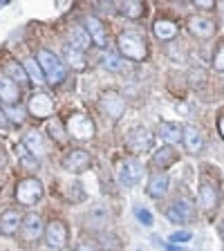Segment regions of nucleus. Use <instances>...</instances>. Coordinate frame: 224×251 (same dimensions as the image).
Returning a JSON list of instances; mask_svg holds the SVG:
<instances>
[{"label":"nucleus","mask_w":224,"mask_h":251,"mask_svg":"<svg viewBox=\"0 0 224 251\" xmlns=\"http://www.w3.org/2000/svg\"><path fill=\"white\" fill-rule=\"evenodd\" d=\"M101 65H103L108 72H121V70L125 68V61L121 56H117V54H105V56L101 58Z\"/></svg>","instance_id":"31"},{"label":"nucleus","mask_w":224,"mask_h":251,"mask_svg":"<svg viewBox=\"0 0 224 251\" xmlns=\"http://www.w3.org/2000/svg\"><path fill=\"white\" fill-rule=\"evenodd\" d=\"M36 61L41 63L43 68V74H45V81L50 85H58L65 81V65H63V61L56 56V54H52L50 50H41V52L36 54Z\"/></svg>","instance_id":"2"},{"label":"nucleus","mask_w":224,"mask_h":251,"mask_svg":"<svg viewBox=\"0 0 224 251\" xmlns=\"http://www.w3.org/2000/svg\"><path fill=\"white\" fill-rule=\"evenodd\" d=\"M168 191V177L164 175V173H157V175H152L150 182H148V188H146V193L150 195L152 200H159L164 198Z\"/></svg>","instance_id":"21"},{"label":"nucleus","mask_w":224,"mask_h":251,"mask_svg":"<svg viewBox=\"0 0 224 251\" xmlns=\"http://www.w3.org/2000/svg\"><path fill=\"white\" fill-rule=\"evenodd\" d=\"M43 238H45V242L52 247V249H63V247L68 245V225L58 218L50 220L45 226V235H43Z\"/></svg>","instance_id":"5"},{"label":"nucleus","mask_w":224,"mask_h":251,"mask_svg":"<svg viewBox=\"0 0 224 251\" xmlns=\"http://www.w3.org/2000/svg\"><path fill=\"white\" fill-rule=\"evenodd\" d=\"M162 139L166 141V144H179V139H184V126L162 124Z\"/></svg>","instance_id":"25"},{"label":"nucleus","mask_w":224,"mask_h":251,"mask_svg":"<svg viewBox=\"0 0 224 251\" xmlns=\"http://www.w3.org/2000/svg\"><path fill=\"white\" fill-rule=\"evenodd\" d=\"M68 126H63L58 119H52L50 124H47V135L52 137L56 144H65L68 141V130H65Z\"/></svg>","instance_id":"29"},{"label":"nucleus","mask_w":224,"mask_h":251,"mask_svg":"<svg viewBox=\"0 0 224 251\" xmlns=\"http://www.w3.org/2000/svg\"><path fill=\"white\" fill-rule=\"evenodd\" d=\"M117 47H119V54H124L128 61H144L148 56L146 43L137 31H121L117 36Z\"/></svg>","instance_id":"1"},{"label":"nucleus","mask_w":224,"mask_h":251,"mask_svg":"<svg viewBox=\"0 0 224 251\" xmlns=\"http://www.w3.org/2000/svg\"><path fill=\"white\" fill-rule=\"evenodd\" d=\"M25 70H27V76H29V81L34 85H38V88H41L43 83H47V81H45V74H43L41 63H38L36 58H27V61H25Z\"/></svg>","instance_id":"24"},{"label":"nucleus","mask_w":224,"mask_h":251,"mask_svg":"<svg viewBox=\"0 0 224 251\" xmlns=\"http://www.w3.org/2000/svg\"><path fill=\"white\" fill-rule=\"evenodd\" d=\"M152 31H155V36L159 38L162 43H171L173 38L177 36V25L173 21H166V18H159V21L152 23Z\"/></svg>","instance_id":"20"},{"label":"nucleus","mask_w":224,"mask_h":251,"mask_svg":"<svg viewBox=\"0 0 224 251\" xmlns=\"http://www.w3.org/2000/svg\"><path fill=\"white\" fill-rule=\"evenodd\" d=\"M90 164H92V157H90V152H85V151H72L65 155V159H63V168L68 173H74V175L85 173L90 168Z\"/></svg>","instance_id":"9"},{"label":"nucleus","mask_w":224,"mask_h":251,"mask_svg":"<svg viewBox=\"0 0 224 251\" xmlns=\"http://www.w3.org/2000/svg\"><path fill=\"white\" fill-rule=\"evenodd\" d=\"M76 251H101V249L94 245V242H81V245L76 247Z\"/></svg>","instance_id":"37"},{"label":"nucleus","mask_w":224,"mask_h":251,"mask_svg":"<svg viewBox=\"0 0 224 251\" xmlns=\"http://www.w3.org/2000/svg\"><path fill=\"white\" fill-rule=\"evenodd\" d=\"M177 112H182V115H186V112H188V110H186V105H177Z\"/></svg>","instance_id":"42"},{"label":"nucleus","mask_w":224,"mask_h":251,"mask_svg":"<svg viewBox=\"0 0 224 251\" xmlns=\"http://www.w3.org/2000/svg\"><path fill=\"white\" fill-rule=\"evenodd\" d=\"M186 27H188V31H191V36L204 38V41L215 34L213 21H211V18H204V16H191L188 23H186Z\"/></svg>","instance_id":"10"},{"label":"nucleus","mask_w":224,"mask_h":251,"mask_svg":"<svg viewBox=\"0 0 224 251\" xmlns=\"http://www.w3.org/2000/svg\"><path fill=\"white\" fill-rule=\"evenodd\" d=\"M213 68L218 72H224V45L220 47L218 52H215V58H213Z\"/></svg>","instance_id":"34"},{"label":"nucleus","mask_w":224,"mask_h":251,"mask_svg":"<svg viewBox=\"0 0 224 251\" xmlns=\"http://www.w3.org/2000/svg\"><path fill=\"white\" fill-rule=\"evenodd\" d=\"M175 162H177V152H175L173 146H164L162 151H157L155 157H152V164H155L157 168H162V171L168 166H173Z\"/></svg>","instance_id":"22"},{"label":"nucleus","mask_w":224,"mask_h":251,"mask_svg":"<svg viewBox=\"0 0 224 251\" xmlns=\"http://www.w3.org/2000/svg\"><path fill=\"white\" fill-rule=\"evenodd\" d=\"M191 238H193V235L188 233V231H177V233L171 235V242H188Z\"/></svg>","instance_id":"36"},{"label":"nucleus","mask_w":224,"mask_h":251,"mask_svg":"<svg viewBox=\"0 0 224 251\" xmlns=\"http://www.w3.org/2000/svg\"><path fill=\"white\" fill-rule=\"evenodd\" d=\"M7 76L11 78V81H16V83H21V85H25L27 81H29V76H27V70H25V65H21L18 61H9L7 63Z\"/></svg>","instance_id":"28"},{"label":"nucleus","mask_w":224,"mask_h":251,"mask_svg":"<svg viewBox=\"0 0 224 251\" xmlns=\"http://www.w3.org/2000/svg\"><path fill=\"white\" fill-rule=\"evenodd\" d=\"M7 5V0H0V7H5Z\"/></svg>","instance_id":"43"},{"label":"nucleus","mask_w":224,"mask_h":251,"mask_svg":"<svg viewBox=\"0 0 224 251\" xmlns=\"http://www.w3.org/2000/svg\"><path fill=\"white\" fill-rule=\"evenodd\" d=\"M83 27L88 29V34H90V38H92L94 45L105 47V43H108V38H105V27H103V23H101L99 18H94V16H85Z\"/></svg>","instance_id":"15"},{"label":"nucleus","mask_w":224,"mask_h":251,"mask_svg":"<svg viewBox=\"0 0 224 251\" xmlns=\"http://www.w3.org/2000/svg\"><path fill=\"white\" fill-rule=\"evenodd\" d=\"M222 233H224V220H222Z\"/></svg>","instance_id":"44"},{"label":"nucleus","mask_w":224,"mask_h":251,"mask_svg":"<svg viewBox=\"0 0 224 251\" xmlns=\"http://www.w3.org/2000/svg\"><path fill=\"white\" fill-rule=\"evenodd\" d=\"M41 198H43L41 179L27 177L16 186V200H18V204H23V206H31V204H36Z\"/></svg>","instance_id":"3"},{"label":"nucleus","mask_w":224,"mask_h":251,"mask_svg":"<svg viewBox=\"0 0 224 251\" xmlns=\"http://www.w3.org/2000/svg\"><path fill=\"white\" fill-rule=\"evenodd\" d=\"M70 41H72V45L76 47V50H88L90 47V43H92V38H90V34H88V29L85 27H81V25H74L72 27V34H70Z\"/></svg>","instance_id":"23"},{"label":"nucleus","mask_w":224,"mask_h":251,"mask_svg":"<svg viewBox=\"0 0 224 251\" xmlns=\"http://www.w3.org/2000/svg\"><path fill=\"white\" fill-rule=\"evenodd\" d=\"M23 220H25V215H23L18 209L2 211V215H0V231L5 235H14L16 231L23 226Z\"/></svg>","instance_id":"14"},{"label":"nucleus","mask_w":224,"mask_h":251,"mask_svg":"<svg viewBox=\"0 0 224 251\" xmlns=\"http://www.w3.org/2000/svg\"><path fill=\"white\" fill-rule=\"evenodd\" d=\"M198 9H204V11H209V9H213L215 7V0H191Z\"/></svg>","instance_id":"35"},{"label":"nucleus","mask_w":224,"mask_h":251,"mask_svg":"<svg viewBox=\"0 0 224 251\" xmlns=\"http://www.w3.org/2000/svg\"><path fill=\"white\" fill-rule=\"evenodd\" d=\"M99 105H101V110H103V115H108L110 119H121V115L125 112L124 97H121V94H117V92H112V90L101 94Z\"/></svg>","instance_id":"7"},{"label":"nucleus","mask_w":224,"mask_h":251,"mask_svg":"<svg viewBox=\"0 0 224 251\" xmlns=\"http://www.w3.org/2000/svg\"><path fill=\"white\" fill-rule=\"evenodd\" d=\"M63 56H65V61L72 65V70H83L85 68L83 54H81V50H76L74 45H65V47H63Z\"/></svg>","instance_id":"26"},{"label":"nucleus","mask_w":224,"mask_h":251,"mask_svg":"<svg viewBox=\"0 0 224 251\" xmlns=\"http://www.w3.org/2000/svg\"><path fill=\"white\" fill-rule=\"evenodd\" d=\"M119 11L125 16V18H139L144 14V5L141 0H119Z\"/></svg>","instance_id":"27"},{"label":"nucleus","mask_w":224,"mask_h":251,"mask_svg":"<svg viewBox=\"0 0 224 251\" xmlns=\"http://www.w3.org/2000/svg\"><path fill=\"white\" fill-rule=\"evenodd\" d=\"M164 249H166V251H186L184 247H175V245H168V242L164 245Z\"/></svg>","instance_id":"39"},{"label":"nucleus","mask_w":224,"mask_h":251,"mask_svg":"<svg viewBox=\"0 0 224 251\" xmlns=\"http://www.w3.org/2000/svg\"><path fill=\"white\" fill-rule=\"evenodd\" d=\"M135 213H137V220H139L141 225H146V226L152 225V215H150V211H148V209H144V206H137Z\"/></svg>","instance_id":"33"},{"label":"nucleus","mask_w":224,"mask_h":251,"mask_svg":"<svg viewBox=\"0 0 224 251\" xmlns=\"http://www.w3.org/2000/svg\"><path fill=\"white\" fill-rule=\"evenodd\" d=\"M218 130H220V135H222V139H224V115L220 117V121H218Z\"/></svg>","instance_id":"40"},{"label":"nucleus","mask_w":224,"mask_h":251,"mask_svg":"<svg viewBox=\"0 0 224 251\" xmlns=\"http://www.w3.org/2000/svg\"><path fill=\"white\" fill-rule=\"evenodd\" d=\"M23 146L29 151L31 157H36V159H41V157H45V141H43V135L38 130H29L25 137H23Z\"/></svg>","instance_id":"18"},{"label":"nucleus","mask_w":224,"mask_h":251,"mask_svg":"<svg viewBox=\"0 0 224 251\" xmlns=\"http://www.w3.org/2000/svg\"><path fill=\"white\" fill-rule=\"evenodd\" d=\"M5 115H7V119L16 121V124H21V121L25 119V112H23L21 108H14V105H9V108H5Z\"/></svg>","instance_id":"32"},{"label":"nucleus","mask_w":224,"mask_h":251,"mask_svg":"<svg viewBox=\"0 0 224 251\" xmlns=\"http://www.w3.org/2000/svg\"><path fill=\"white\" fill-rule=\"evenodd\" d=\"M166 215L171 222H175V225H186V222L193 220V206H191L186 200H177L173 206L166 209Z\"/></svg>","instance_id":"13"},{"label":"nucleus","mask_w":224,"mask_h":251,"mask_svg":"<svg viewBox=\"0 0 224 251\" xmlns=\"http://www.w3.org/2000/svg\"><path fill=\"white\" fill-rule=\"evenodd\" d=\"M29 115L31 117H36V119H47V117L54 112V101L50 94L45 92H36L34 97L29 99Z\"/></svg>","instance_id":"8"},{"label":"nucleus","mask_w":224,"mask_h":251,"mask_svg":"<svg viewBox=\"0 0 224 251\" xmlns=\"http://www.w3.org/2000/svg\"><path fill=\"white\" fill-rule=\"evenodd\" d=\"M184 148L191 155H198V152L204 151V137L195 130L193 126H184Z\"/></svg>","instance_id":"19"},{"label":"nucleus","mask_w":224,"mask_h":251,"mask_svg":"<svg viewBox=\"0 0 224 251\" xmlns=\"http://www.w3.org/2000/svg\"><path fill=\"white\" fill-rule=\"evenodd\" d=\"M117 177L124 186H137L139 179L144 177V166H141L137 159H124V162L117 166Z\"/></svg>","instance_id":"6"},{"label":"nucleus","mask_w":224,"mask_h":251,"mask_svg":"<svg viewBox=\"0 0 224 251\" xmlns=\"http://www.w3.org/2000/svg\"><path fill=\"white\" fill-rule=\"evenodd\" d=\"M0 101H5L7 105H14L21 101V90L18 83L11 81L9 76H0Z\"/></svg>","instance_id":"17"},{"label":"nucleus","mask_w":224,"mask_h":251,"mask_svg":"<svg viewBox=\"0 0 224 251\" xmlns=\"http://www.w3.org/2000/svg\"><path fill=\"white\" fill-rule=\"evenodd\" d=\"M90 218H88V222L92 226H101V225H105V222H108V209H105V206H101V204H97V206H92V209H90Z\"/></svg>","instance_id":"30"},{"label":"nucleus","mask_w":224,"mask_h":251,"mask_svg":"<svg viewBox=\"0 0 224 251\" xmlns=\"http://www.w3.org/2000/svg\"><path fill=\"white\" fill-rule=\"evenodd\" d=\"M68 132L74 139H92L94 137V121L88 115L74 112L68 119Z\"/></svg>","instance_id":"4"},{"label":"nucleus","mask_w":224,"mask_h":251,"mask_svg":"<svg viewBox=\"0 0 224 251\" xmlns=\"http://www.w3.org/2000/svg\"><path fill=\"white\" fill-rule=\"evenodd\" d=\"M21 233L27 242H34L38 240L41 235H45V226H43V220L41 215L36 213H27L25 220H23V226H21Z\"/></svg>","instance_id":"11"},{"label":"nucleus","mask_w":224,"mask_h":251,"mask_svg":"<svg viewBox=\"0 0 224 251\" xmlns=\"http://www.w3.org/2000/svg\"><path fill=\"white\" fill-rule=\"evenodd\" d=\"M198 202H199V206H202L204 213H211V211L218 206V193H215V188L211 186L209 182H202V184H199Z\"/></svg>","instance_id":"16"},{"label":"nucleus","mask_w":224,"mask_h":251,"mask_svg":"<svg viewBox=\"0 0 224 251\" xmlns=\"http://www.w3.org/2000/svg\"><path fill=\"white\" fill-rule=\"evenodd\" d=\"M7 128H9V119H7V115L2 112V115H0V130H7Z\"/></svg>","instance_id":"38"},{"label":"nucleus","mask_w":224,"mask_h":251,"mask_svg":"<svg viewBox=\"0 0 224 251\" xmlns=\"http://www.w3.org/2000/svg\"><path fill=\"white\" fill-rule=\"evenodd\" d=\"M125 141L132 152H146L152 148V132L148 128H135Z\"/></svg>","instance_id":"12"},{"label":"nucleus","mask_w":224,"mask_h":251,"mask_svg":"<svg viewBox=\"0 0 224 251\" xmlns=\"http://www.w3.org/2000/svg\"><path fill=\"white\" fill-rule=\"evenodd\" d=\"M218 11H220V18H222V23H224V0L218 2Z\"/></svg>","instance_id":"41"}]
</instances>
